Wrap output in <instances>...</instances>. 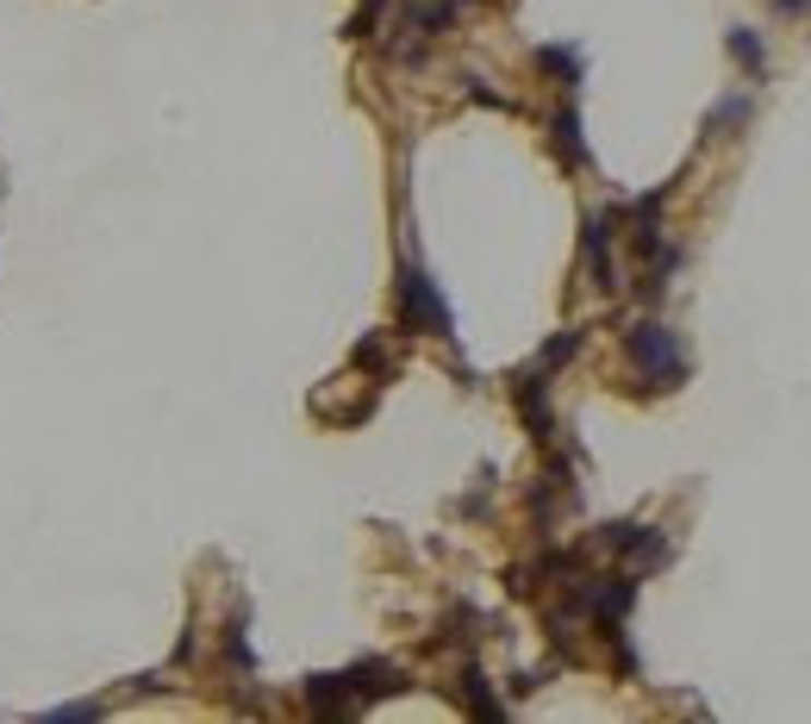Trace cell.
<instances>
[{"instance_id": "cell-1", "label": "cell", "mask_w": 811, "mask_h": 724, "mask_svg": "<svg viewBox=\"0 0 811 724\" xmlns=\"http://www.w3.org/2000/svg\"><path fill=\"white\" fill-rule=\"evenodd\" d=\"M624 356L636 363V375H643L649 394H668V388L687 381V351H680L675 331L656 325V319H636V325L624 331Z\"/></svg>"}, {"instance_id": "cell-2", "label": "cell", "mask_w": 811, "mask_h": 724, "mask_svg": "<svg viewBox=\"0 0 811 724\" xmlns=\"http://www.w3.org/2000/svg\"><path fill=\"white\" fill-rule=\"evenodd\" d=\"M394 300H399V325L406 331H425V337H456V312H450V300H443V287L425 275L418 263H399L394 275Z\"/></svg>"}, {"instance_id": "cell-3", "label": "cell", "mask_w": 811, "mask_h": 724, "mask_svg": "<svg viewBox=\"0 0 811 724\" xmlns=\"http://www.w3.org/2000/svg\"><path fill=\"white\" fill-rule=\"evenodd\" d=\"M599 549H612L624 556V569L631 574H649L668 562V537L656 525H636V519H612V525H599Z\"/></svg>"}, {"instance_id": "cell-4", "label": "cell", "mask_w": 811, "mask_h": 724, "mask_svg": "<svg viewBox=\"0 0 811 724\" xmlns=\"http://www.w3.org/2000/svg\"><path fill=\"white\" fill-rule=\"evenodd\" d=\"M344 693H350V705L362 712L369 700H387V693H399L406 687V668H394V662H381V656H369V662H356V668H344Z\"/></svg>"}, {"instance_id": "cell-5", "label": "cell", "mask_w": 811, "mask_h": 724, "mask_svg": "<svg viewBox=\"0 0 811 724\" xmlns=\"http://www.w3.org/2000/svg\"><path fill=\"white\" fill-rule=\"evenodd\" d=\"M612 225H618V206H606V213H593L587 232H581V257H587V275H593V287H606V294L618 287V269H612Z\"/></svg>"}, {"instance_id": "cell-6", "label": "cell", "mask_w": 811, "mask_h": 724, "mask_svg": "<svg viewBox=\"0 0 811 724\" xmlns=\"http://www.w3.org/2000/svg\"><path fill=\"white\" fill-rule=\"evenodd\" d=\"M549 151H556L562 169H587L593 163L587 138H581V107H574V100H562V107L549 112Z\"/></svg>"}, {"instance_id": "cell-7", "label": "cell", "mask_w": 811, "mask_h": 724, "mask_svg": "<svg viewBox=\"0 0 811 724\" xmlns=\"http://www.w3.org/2000/svg\"><path fill=\"white\" fill-rule=\"evenodd\" d=\"M530 63L544 69L549 82H556V88H581V75H587V57H581V45H537V57H530Z\"/></svg>"}, {"instance_id": "cell-8", "label": "cell", "mask_w": 811, "mask_h": 724, "mask_svg": "<svg viewBox=\"0 0 811 724\" xmlns=\"http://www.w3.org/2000/svg\"><path fill=\"white\" fill-rule=\"evenodd\" d=\"M462 705H468L475 719H505V705L493 700V687H487L481 662H468V668H462Z\"/></svg>"}, {"instance_id": "cell-9", "label": "cell", "mask_w": 811, "mask_h": 724, "mask_svg": "<svg viewBox=\"0 0 811 724\" xmlns=\"http://www.w3.org/2000/svg\"><path fill=\"white\" fill-rule=\"evenodd\" d=\"M749 126V94H724L718 107L705 112V138H737Z\"/></svg>"}, {"instance_id": "cell-10", "label": "cell", "mask_w": 811, "mask_h": 724, "mask_svg": "<svg viewBox=\"0 0 811 724\" xmlns=\"http://www.w3.org/2000/svg\"><path fill=\"white\" fill-rule=\"evenodd\" d=\"M581 344H587V331H581V325H574V331H556V337H549L544 351H537V363H530V369L556 375L562 363H569V356H581Z\"/></svg>"}, {"instance_id": "cell-11", "label": "cell", "mask_w": 811, "mask_h": 724, "mask_svg": "<svg viewBox=\"0 0 811 724\" xmlns=\"http://www.w3.org/2000/svg\"><path fill=\"white\" fill-rule=\"evenodd\" d=\"M724 45H730V57H737V63H743L749 75H762V69H767L762 32H749V25H730V38H724Z\"/></svg>"}, {"instance_id": "cell-12", "label": "cell", "mask_w": 811, "mask_h": 724, "mask_svg": "<svg viewBox=\"0 0 811 724\" xmlns=\"http://www.w3.org/2000/svg\"><path fill=\"white\" fill-rule=\"evenodd\" d=\"M250 618H231V631H225V656H231V668H243V675H250V668H257V650H250Z\"/></svg>"}, {"instance_id": "cell-13", "label": "cell", "mask_w": 811, "mask_h": 724, "mask_svg": "<svg viewBox=\"0 0 811 724\" xmlns=\"http://www.w3.org/2000/svg\"><path fill=\"white\" fill-rule=\"evenodd\" d=\"M45 719H50V724H75V719H100V705H94V700H69V705H50Z\"/></svg>"}, {"instance_id": "cell-14", "label": "cell", "mask_w": 811, "mask_h": 724, "mask_svg": "<svg viewBox=\"0 0 811 724\" xmlns=\"http://www.w3.org/2000/svg\"><path fill=\"white\" fill-rule=\"evenodd\" d=\"M468 100H481V107H512L505 94H493V88H487V82H475V75H468Z\"/></svg>"}, {"instance_id": "cell-15", "label": "cell", "mask_w": 811, "mask_h": 724, "mask_svg": "<svg viewBox=\"0 0 811 724\" xmlns=\"http://www.w3.org/2000/svg\"><path fill=\"white\" fill-rule=\"evenodd\" d=\"M774 13H811V0H774Z\"/></svg>"}]
</instances>
